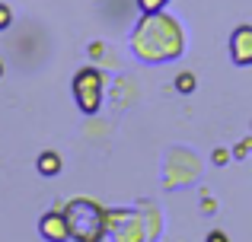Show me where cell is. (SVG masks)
I'll return each mask as SVG.
<instances>
[{
  "mask_svg": "<svg viewBox=\"0 0 252 242\" xmlns=\"http://www.w3.org/2000/svg\"><path fill=\"white\" fill-rule=\"evenodd\" d=\"M131 51L144 64H166V61L182 57V51H185L182 23L166 10L141 13L137 26L131 29Z\"/></svg>",
  "mask_w": 252,
  "mask_h": 242,
  "instance_id": "obj_1",
  "label": "cell"
},
{
  "mask_svg": "<svg viewBox=\"0 0 252 242\" xmlns=\"http://www.w3.org/2000/svg\"><path fill=\"white\" fill-rule=\"evenodd\" d=\"M67 223H70V239L77 242H102V236L109 233V220H105L102 204L90 198H74L67 204Z\"/></svg>",
  "mask_w": 252,
  "mask_h": 242,
  "instance_id": "obj_2",
  "label": "cell"
},
{
  "mask_svg": "<svg viewBox=\"0 0 252 242\" xmlns=\"http://www.w3.org/2000/svg\"><path fill=\"white\" fill-rule=\"evenodd\" d=\"M70 89H74V102L77 108H80L83 115H96L99 108H102V93H105V74L99 67H93V64H86L74 74V83H70Z\"/></svg>",
  "mask_w": 252,
  "mask_h": 242,
  "instance_id": "obj_3",
  "label": "cell"
},
{
  "mask_svg": "<svg viewBox=\"0 0 252 242\" xmlns=\"http://www.w3.org/2000/svg\"><path fill=\"white\" fill-rule=\"evenodd\" d=\"M230 61L236 67H252V26L243 23L230 32Z\"/></svg>",
  "mask_w": 252,
  "mask_h": 242,
  "instance_id": "obj_4",
  "label": "cell"
},
{
  "mask_svg": "<svg viewBox=\"0 0 252 242\" xmlns=\"http://www.w3.org/2000/svg\"><path fill=\"white\" fill-rule=\"evenodd\" d=\"M38 233H42L45 242H67L70 239V223L64 211H51L38 220Z\"/></svg>",
  "mask_w": 252,
  "mask_h": 242,
  "instance_id": "obj_5",
  "label": "cell"
},
{
  "mask_svg": "<svg viewBox=\"0 0 252 242\" xmlns=\"http://www.w3.org/2000/svg\"><path fill=\"white\" fill-rule=\"evenodd\" d=\"M61 166H64V160H61V153H55V150H42L38 160H35L38 175H45V179H55V175L61 172Z\"/></svg>",
  "mask_w": 252,
  "mask_h": 242,
  "instance_id": "obj_6",
  "label": "cell"
},
{
  "mask_svg": "<svg viewBox=\"0 0 252 242\" xmlns=\"http://www.w3.org/2000/svg\"><path fill=\"white\" fill-rule=\"evenodd\" d=\"M176 89H179V93H191V89H195V74H189V70L179 74L176 77Z\"/></svg>",
  "mask_w": 252,
  "mask_h": 242,
  "instance_id": "obj_7",
  "label": "cell"
},
{
  "mask_svg": "<svg viewBox=\"0 0 252 242\" xmlns=\"http://www.w3.org/2000/svg\"><path fill=\"white\" fill-rule=\"evenodd\" d=\"M141 3V13H154V10H166L169 0H137Z\"/></svg>",
  "mask_w": 252,
  "mask_h": 242,
  "instance_id": "obj_8",
  "label": "cell"
},
{
  "mask_svg": "<svg viewBox=\"0 0 252 242\" xmlns=\"http://www.w3.org/2000/svg\"><path fill=\"white\" fill-rule=\"evenodd\" d=\"M10 26H13V10L3 3V0H0V32L10 29Z\"/></svg>",
  "mask_w": 252,
  "mask_h": 242,
  "instance_id": "obj_9",
  "label": "cell"
},
{
  "mask_svg": "<svg viewBox=\"0 0 252 242\" xmlns=\"http://www.w3.org/2000/svg\"><path fill=\"white\" fill-rule=\"evenodd\" d=\"M214 162H217V166H223V162H227V150H214Z\"/></svg>",
  "mask_w": 252,
  "mask_h": 242,
  "instance_id": "obj_10",
  "label": "cell"
},
{
  "mask_svg": "<svg viewBox=\"0 0 252 242\" xmlns=\"http://www.w3.org/2000/svg\"><path fill=\"white\" fill-rule=\"evenodd\" d=\"M208 242H230L227 236H223V233L220 230H214V233H211V236H208Z\"/></svg>",
  "mask_w": 252,
  "mask_h": 242,
  "instance_id": "obj_11",
  "label": "cell"
},
{
  "mask_svg": "<svg viewBox=\"0 0 252 242\" xmlns=\"http://www.w3.org/2000/svg\"><path fill=\"white\" fill-rule=\"evenodd\" d=\"M0 77H3V61H0Z\"/></svg>",
  "mask_w": 252,
  "mask_h": 242,
  "instance_id": "obj_12",
  "label": "cell"
}]
</instances>
